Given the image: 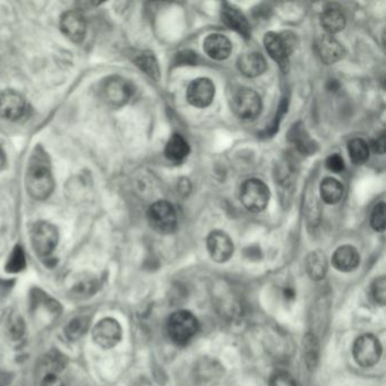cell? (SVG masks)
I'll return each instance as SVG.
<instances>
[{
	"mask_svg": "<svg viewBox=\"0 0 386 386\" xmlns=\"http://www.w3.org/2000/svg\"><path fill=\"white\" fill-rule=\"evenodd\" d=\"M99 288V281L92 274H82L76 278L73 283L72 292L73 296L75 298H89L96 292Z\"/></svg>",
	"mask_w": 386,
	"mask_h": 386,
	"instance_id": "24",
	"label": "cell"
},
{
	"mask_svg": "<svg viewBox=\"0 0 386 386\" xmlns=\"http://www.w3.org/2000/svg\"><path fill=\"white\" fill-rule=\"evenodd\" d=\"M303 348L306 366L313 371L316 368L318 357H320V343L317 340L316 335L307 333L304 337Z\"/></svg>",
	"mask_w": 386,
	"mask_h": 386,
	"instance_id": "26",
	"label": "cell"
},
{
	"mask_svg": "<svg viewBox=\"0 0 386 386\" xmlns=\"http://www.w3.org/2000/svg\"><path fill=\"white\" fill-rule=\"evenodd\" d=\"M203 46L205 54L214 61H225L232 50L230 40L219 33L208 35V38L205 39Z\"/></svg>",
	"mask_w": 386,
	"mask_h": 386,
	"instance_id": "19",
	"label": "cell"
},
{
	"mask_svg": "<svg viewBox=\"0 0 386 386\" xmlns=\"http://www.w3.org/2000/svg\"><path fill=\"white\" fill-rule=\"evenodd\" d=\"M25 186L32 199L44 201L49 199L55 189L49 158L41 147H37L30 158L26 170Z\"/></svg>",
	"mask_w": 386,
	"mask_h": 386,
	"instance_id": "1",
	"label": "cell"
},
{
	"mask_svg": "<svg viewBox=\"0 0 386 386\" xmlns=\"http://www.w3.org/2000/svg\"><path fill=\"white\" fill-rule=\"evenodd\" d=\"M189 151L188 142L180 134H175L166 145L165 154L169 161L180 163L187 158Z\"/></svg>",
	"mask_w": 386,
	"mask_h": 386,
	"instance_id": "22",
	"label": "cell"
},
{
	"mask_svg": "<svg viewBox=\"0 0 386 386\" xmlns=\"http://www.w3.org/2000/svg\"><path fill=\"white\" fill-rule=\"evenodd\" d=\"M264 46L272 59L279 63L280 68L287 72L289 67V58L297 46L296 35L292 32H282V33L268 32L264 37Z\"/></svg>",
	"mask_w": 386,
	"mask_h": 386,
	"instance_id": "3",
	"label": "cell"
},
{
	"mask_svg": "<svg viewBox=\"0 0 386 386\" xmlns=\"http://www.w3.org/2000/svg\"><path fill=\"white\" fill-rule=\"evenodd\" d=\"M294 289L292 288H287L285 290V296L287 299H294Z\"/></svg>",
	"mask_w": 386,
	"mask_h": 386,
	"instance_id": "40",
	"label": "cell"
},
{
	"mask_svg": "<svg viewBox=\"0 0 386 386\" xmlns=\"http://www.w3.org/2000/svg\"><path fill=\"white\" fill-rule=\"evenodd\" d=\"M25 266V254H24L23 248L16 246L7 260L6 271L9 273H18V272L23 271Z\"/></svg>",
	"mask_w": 386,
	"mask_h": 386,
	"instance_id": "31",
	"label": "cell"
},
{
	"mask_svg": "<svg viewBox=\"0 0 386 386\" xmlns=\"http://www.w3.org/2000/svg\"><path fill=\"white\" fill-rule=\"evenodd\" d=\"M240 201L248 211L259 213L268 206L270 189L260 179H248L240 187Z\"/></svg>",
	"mask_w": 386,
	"mask_h": 386,
	"instance_id": "4",
	"label": "cell"
},
{
	"mask_svg": "<svg viewBox=\"0 0 386 386\" xmlns=\"http://www.w3.org/2000/svg\"><path fill=\"white\" fill-rule=\"evenodd\" d=\"M197 61V56L195 52L185 50V51L179 52L176 58V63L178 66L180 65H195Z\"/></svg>",
	"mask_w": 386,
	"mask_h": 386,
	"instance_id": "36",
	"label": "cell"
},
{
	"mask_svg": "<svg viewBox=\"0 0 386 386\" xmlns=\"http://www.w3.org/2000/svg\"><path fill=\"white\" fill-rule=\"evenodd\" d=\"M320 25L325 30L326 35L339 33L346 26V15L340 6L329 4L320 14Z\"/></svg>",
	"mask_w": 386,
	"mask_h": 386,
	"instance_id": "17",
	"label": "cell"
},
{
	"mask_svg": "<svg viewBox=\"0 0 386 386\" xmlns=\"http://www.w3.org/2000/svg\"><path fill=\"white\" fill-rule=\"evenodd\" d=\"M325 166L330 171L335 173H340L344 170V160L342 156H339L337 153L331 154L329 158H326Z\"/></svg>",
	"mask_w": 386,
	"mask_h": 386,
	"instance_id": "35",
	"label": "cell"
},
{
	"mask_svg": "<svg viewBox=\"0 0 386 386\" xmlns=\"http://www.w3.org/2000/svg\"><path fill=\"white\" fill-rule=\"evenodd\" d=\"M371 225L378 232H383L385 230V204L383 202L378 203L373 210Z\"/></svg>",
	"mask_w": 386,
	"mask_h": 386,
	"instance_id": "32",
	"label": "cell"
},
{
	"mask_svg": "<svg viewBox=\"0 0 386 386\" xmlns=\"http://www.w3.org/2000/svg\"><path fill=\"white\" fill-rule=\"evenodd\" d=\"M373 150L374 152L378 153V154H384L385 152V134L382 133L380 136H378V139H375L372 142Z\"/></svg>",
	"mask_w": 386,
	"mask_h": 386,
	"instance_id": "37",
	"label": "cell"
},
{
	"mask_svg": "<svg viewBox=\"0 0 386 386\" xmlns=\"http://www.w3.org/2000/svg\"><path fill=\"white\" fill-rule=\"evenodd\" d=\"M289 139L296 145L297 150L303 154H314L317 151L316 142L311 139L305 127L301 124H296L289 132Z\"/></svg>",
	"mask_w": 386,
	"mask_h": 386,
	"instance_id": "21",
	"label": "cell"
},
{
	"mask_svg": "<svg viewBox=\"0 0 386 386\" xmlns=\"http://www.w3.org/2000/svg\"><path fill=\"white\" fill-rule=\"evenodd\" d=\"M270 386H297V383L292 378V374H289L285 371H279L272 375Z\"/></svg>",
	"mask_w": 386,
	"mask_h": 386,
	"instance_id": "34",
	"label": "cell"
},
{
	"mask_svg": "<svg viewBox=\"0 0 386 386\" xmlns=\"http://www.w3.org/2000/svg\"><path fill=\"white\" fill-rule=\"evenodd\" d=\"M382 344L378 337L373 335H363L358 337L352 347V355L359 366H374L382 356Z\"/></svg>",
	"mask_w": 386,
	"mask_h": 386,
	"instance_id": "9",
	"label": "cell"
},
{
	"mask_svg": "<svg viewBox=\"0 0 386 386\" xmlns=\"http://www.w3.org/2000/svg\"><path fill=\"white\" fill-rule=\"evenodd\" d=\"M197 378L202 384L216 382V378H219L222 374L221 366L219 363L210 359H204L202 363L197 368Z\"/></svg>",
	"mask_w": 386,
	"mask_h": 386,
	"instance_id": "27",
	"label": "cell"
},
{
	"mask_svg": "<svg viewBox=\"0 0 386 386\" xmlns=\"http://www.w3.org/2000/svg\"><path fill=\"white\" fill-rule=\"evenodd\" d=\"M58 238L57 228L49 222H38L32 228V246L37 255L42 259H48L54 253L57 247Z\"/></svg>",
	"mask_w": 386,
	"mask_h": 386,
	"instance_id": "7",
	"label": "cell"
},
{
	"mask_svg": "<svg viewBox=\"0 0 386 386\" xmlns=\"http://www.w3.org/2000/svg\"><path fill=\"white\" fill-rule=\"evenodd\" d=\"M359 263H361V255L354 246H341L332 256V264L337 271H354L358 268Z\"/></svg>",
	"mask_w": 386,
	"mask_h": 386,
	"instance_id": "18",
	"label": "cell"
},
{
	"mask_svg": "<svg viewBox=\"0 0 386 386\" xmlns=\"http://www.w3.org/2000/svg\"><path fill=\"white\" fill-rule=\"evenodd\" d=\"M348 153L352 162L363 165L369 158V145L361 139H354L348 143Z\"/></svg>",
	"mask_w": 386,
	"mask_h": 386,
	"instance_id": "29",
	"label": "cell"
},
{
	"mask_svg": "<svg viewBox=\"0 0 386 386\" xmlns=\"http://www.w3.org/2000/svg\"><path fill=\"white\" fill-rule=\"evenodd\" d=\"M89 320L87 317H75L70 320L68 325L66 326V335L72 341H76L80 337L85 335V332L89 330Z\"/></svg>",
	"mask_w": 386,
	"mask_h": 386,
	"instance_id": "30",
	"label": "cell"
},
{
	"mask_svg": "<svg viewBox=\"0 0 386 386\" xmlns=\"http://www.w3.org/2000/svg\"><path fill=\"white\" fill-rule=\"evenodd\" d=\"M305 266L306 271L311 279L315 280V281L324 279L328 273V266H329L325 254L320 251H311L306 259Z\"/></svg>",
	"mask_w": 386,
	"mask_h": 386,
	"instance_id": "23",
	"label": "cell"
},
{
	"mask_svg": "<svg viewBox=\"0 0 386 386\" xmlns=\"http://www.w3.org/2000/svg\"><path fill=\"white\" fill-rule=\"evenodd\" d=\"M25 111V99L20 93L7 89L0 94V117L8 121H16L23 117Z\"/></svg>",
	"mask_w": 386,
	"mask_h": 386,
	"instance_id": "13",
	"label": "cell"
},
{
	"mask_svg": "<svg viewBox=\"0 0 386 386\" xmlns=\"http://www.w3.org/2000/svg\"><path fill=\"white\" fill-rule=\"evenodd\" d=\"M320 197L326 204H337L342 199L343 186L337 179L328 177L320 182Z\"/></svg>",
	"mask_w": 386,
	"mask_h": 386,
	"instance_id": "25",
	"label": "cell"
},
{
	"mask_svg": "<svg viewBox=\"0 0 386 386\" xmlns=\"http://www.w3.org/2000/svg\"><path fill=\"white\" fill-rule=\"evenodd\" d=\"M216 87L210 78H197L188 85L186 98L193 107L206 108L214 100Z\"/></svg>",
	"mask_w": 386,
	"mask_h": 386,
	"instance_id": "11",
	"label": "cell"
},
{
	"mask_svg": "<svg viewBox=\"0 0 386 386\" xmlns=\"http://www.w3.org/2000/svg\"><path fill=\"white\" fill-rule=\"evenodd\" d=\"M6 166V154L4 152L3 147H0V171Z\"/></svg>",
	"mask_w": 386,
	"mask_h": 386,
	"instance_id": "39",
	"label": "cell"
},
{
	"mask_svg": "<svg viewBox=\"0 0 386 386\" xmlns=\"http://www.w3.org/2000/svg\"><path fill=\"white\" fill-rule=\"evenodd\" d=\"M372 296L375 303L384 306L386 303V279L380 277L375 280L372 285Z\"/></svg>",
	"mask_w": 386,
	"mask_h": 386,
	"instance_id": "33",
	"label": "cell"
},
{
	"mask_svg": "<svg viewBox=\"0 0 386 386\" xmlns=\"http://www.w3.org/2000/svg\"><path fill=\"white\" fill-rule=\"evenodd\" d=\"M206 247L211 259L216 263L227 262L234 254V242L228 235L221 230H214L208 235Z\"/></svg>",
	"mask_w": 386,
	"mask_h": 386,
	"instance_id": "12",
	"label": "cell"
},
{
	"mask_svg": "<svg viewBox=\"0 0 386 386\" xmlns=\"http://www.w3.org/2000/svg\"><path fill=\"white\" fill-rule=\"evenodd\" d=\"M133 92L132 84L120 76H111L101 85L102 100L109 107H124L125 104L130 101Z\"/></svg>",
	"mask_w": 386,
	"mask_h": 386,
	"instance_id": "6",
	"label": "cell"
},
{
	"mask_svg": "<svg viewBox=\"0 0 386 386\" xmlns=\"http://www.w3.org/2000/svg\"><path fill=\"white\" fill-rule=\"evenodd\" d=\"M135 63L145 74L154 80H158L160 76V70H158L156 58L154 57L152 52H139V55L136 56Z\"/></svg>",
	"mask_w": 386,
	"mask_h": 386,
	"instance_id": "28",
	"label": "cell"
},
{
	"mask_svg": "<svg viewBox=\"0 0 386 386\" xmlns=\"http://www.w3.org/2000/svg\"><path fill=\"white\" fill-rule=\"evenodd\" d=\"M231 107L235 115L242 120H253L257 118L262 111V100L260 95L254 89L244 87L235 93Z\"/></svg>",
	"mask_w": 386,
	"mask_h": 386,
	"instance_id": "8",
	"label": "cell"
},
{
	"mask_svg": "<svg viewBox=\"0 0 386 386\" xmlns=\"http://www.w3.org/2000/svg\"><path fill=\"white\" fill-rule=\"evenodd\" d=\"M61 31L75 44H81L87 35V22L78 11H68L61 20Z\"/></svg>",
	"mask_w": 386,
	"mask_h": 386,
	"instance_id": "14",
	"label": "cell"
},
{
	"mask_svg": "<svg viewBox=\"0 0 386 386\" xmlns=\"http://www.w3.org/2000/svg\"><path fill=\"white\" fill-rule=\"evenodd\" d=\"M199 330V320L188 311H175L167 320L168 335L177 346L187 344Z\"/></svg>",
	"mask_w": 386,
	"mask_h": 386,
	"instance_id": "2",
	"label": "cell"
},
{
	"mask_svg": "<svg viewBox=\"0 0 386 386\" xmlns=\"http://www.w3.org/2000/svg\"><path fill=\"white\" fill-rule=\"evenodd\" d=\"M41 386H65L61 378H58L57 375L48 374L44 380H42Z\"/></svg>",
	"mask_w": 386,
	"mask_h": 386,
	"instance_id": "38",
	"label": "cell"
},
{
	"mask_svg": "<svg viewBox=\"0 0 386 386\" xmlns=\"http://www.w3.org/2000/svg\"><path fill=\"white\" fill-rule=\"evenodd\" d=\"M317 52L326 65L337 63L346 55V50L342 44L333 35H322L317 44Z\"/></svg>",
	"mask_w": 386,
	"mask_h": 386,
	"instance_id": "16",
	"label": "cell"
},
{
	"mask_svg": "<svg viewBox=\"0 0 386 386\" xmlns=\"http://www.w3.org/2000/svg\"><path fill=\"white\" fill-rule=\"evenodd\" d=\"M221 18L227 27L234 30L245 39L251 38V26L245 15L242 14L239 9L231 6L229 4H225L221 9Z\"/></svg>",
	"mask_w": 386,
	"mask_h": 386,
	"instance_id": "15",
	"label": "cell"
},
{
	"mask_svg": "<svg viewBox=\"0 0 386 386\" xmlns=\"http://www.w3.org/2000/svg\"><path fill=\"white\" fill-rule=\"evenodd\" d=\"M237 66L246 77H257L266 72V61L259 52H247L238 58Z\"/></svg>",
	"mask_w": 386,
	"mask_h": 386,
	"instance_id": "20",
	"label": "cell"
},
{
	"mask_svg": "<svg viewBox=\"0 0 386 386\" xmlns=\"http://www.w3.org/2000/svg\"><path fill=\"white\" fill-rule=\"evenodd\" d=\"M147 219L152 229L158 234H173L177 228V214L173 205L167 201H158L147 211Z\"/></svg>",
	"mask_w": 386,
	"mask_h": 386,
	"instance_id": "5",
	"label": "cell"
},
{
	"mask_svg": "<svg viewBox=\"0 0 386 386\" xmlns=\"http://www.w3.org/2000/svg\"><path fill=\"white\" fill-rule=\"evenodd\" d=\"M121 326L118 320L107 317L95 324L92 330L94 342L104 349H111L118 344L121 340Z\"/></svg>",
	"mask_w": 386,
	"mask_h": 386,
	"instance_id": "10",
	"label": "cell"
}]
</instances>
